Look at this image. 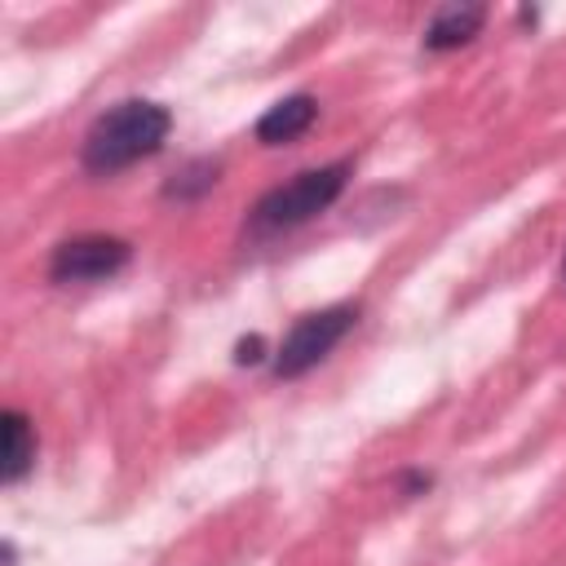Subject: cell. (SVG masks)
<instances>
[{
    "label": "cell",
    "instance_id": "6da1fadb",
    "mask_svg": "<svg viewBox=\"0 0 566 566\" xmlns=\"http://www.w3.org/2000/svg\"><path fill=\"white\" fill-rule=\"evenodd\" d=\"M168 133H172L168 106L146 102V97H128V102H115L111 111H102L93 119V128L84 133L80 159L88 172H119V168L155 155L168 142Z\"/></svg>",
    "mask_w": 566,
    "mask_h": 566
},
{
    "label": "cell",
    "instance_id": "7a4b0ae2",
    "mask_svg": "<svg viewBox=\"0 0 566 566\" xmlns=\"http://www.w3.org/2000/svg\"><path fill=\"white\" fill-rule=\"evenodd\" d=\"M345 181H349V164H345V159L296 172L292 181H283V186L265 190V195L252 203V217H248L252 234L292 230V226H301V221H310V217L327 212V208L340 199Z\"/></svg>",
    "mask_w": 566,
    "mask_h": 566
},
{
    "label": "cell",
    "instance_id": "3957f363",
    "mask_svg": "<svg viewBox=\"0 0 566 566\" xmlns=\"http://www.w3.org/2000/svg\"><path fill=\"white\" fill-rule=\"evenodd\" d=\"M358 323V305H327V310H310L292 323V332L283 336V345L274 349V376L279 380H296L310 367H318Z\"/></svg>",
    "mask_w": 566,
    "mask_h": 566
},
{
    "label": "cell",
    "instance_id": "277c9868",
    "mask_svg": "<svg viewBox=\"0 0 566 566\" xmlns=\"http://www.w3.org/2000/svg\"><path fill=\"white\" fill-rule=\"evenodd\" d=\"M133 248L115 234H75V239H62L49 256V279L53 283H97V279H111L128 265Z\"/></svg>",
    "mask_w": 566,
    "mask_h": 566
},
{
    "label": "cell",
    "instance_id": "5b68a950",
    "mask_svg": "<svg viewBox=\"0 0 566 566\" xmlns=\"http://www.w3.org/2000/svg\"><path fill=\"white\" fill-rule=\"evenodd\" d=\"M314 119H318V102H314L310 93H287V97H279L274 106H265V115L256 119V142H261V146L296 142Z\"/></svg>",
    "mask_w": 566,
    "mask_h": 566
},
{
    "label": "cell",
    "instance_id": "8992f818",
    "mask_svg": "<svg viewBox=\"0 0 566 566\" xmlns=\"http://www.w3.org/2000/svg\"><path fill=\"white\" fill-rule=\"evenodd\" d=\"M486 22V9L482 4H442L429 27H424V49L429 53H451L460 44H469Z\"/></svg>",
    "mask_w": 566,
    "mask_h": 566
},
{
    "label": "cell",
    "instance_id": "52a82bcc",
    "mask_svg": "<svg viewBox=\"0 0 566 566\" xmlns=\"http://www.w3.org/2000/svg\"><path fill=\"white\" fill-rule=\"evenodd\" d=\"M0 429H4V464H0V482H18L31 460H35V433H31V420L22 411H4L0 416Z\"/></svg>",
    "mask_w": 566,
    "mask_h": 566
},
{
    "label": "cell",
    "instance_id": "ba28073f",
    "mask_svg": "<svg viewBox=\"0 0 566 566\" xmlns=\"http://www.w3.org/2000/svg\"><path fill=\"white\" fill-rule=\"evenodd\" d=\"M217 186V164L212 159H195V164H186L168 186H164V195L168 199H195V195H203V190H212Z\"/></svg>",
    "mask_w": 566,
    "mask_h": 566
},
{
    "label": "cell",
    "instance_id": "9c48e42d",
    "mask_svg": "<svg viewBox=\"0 0 566 566\" xmlns=\"http://www.w3.org/2000/svg\"><path fill=\"white\" fill-rule=\"evenodd\" d=\"M265 358V340L261 336H243L239 345H234V363L239 367H252V363H261Z\"/></svg>",
    "mask_w": 566,
    "mask_h": 566
}]
</instances>
